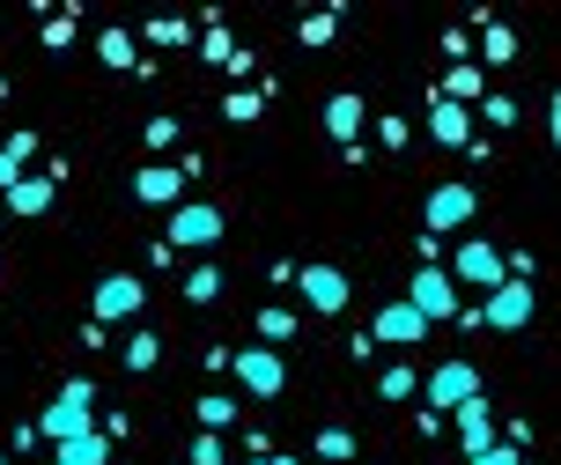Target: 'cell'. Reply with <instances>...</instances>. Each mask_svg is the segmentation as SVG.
Returning a JSON list of instances; mask_svg holds the SVG:
<instances>
[{
    "label": "cell",
    "mask_w": 561,
    "mask_h": 465,
    "mask_svg": "<svg viewBox=\"0 0 561 465\" xmlns=\"http://www.w3.org/2000/svg\"><path fill=\"white\" fill-rule=\"evenodd\" d=\"M89 407H96V392H89V377H75V384H67V392L53 399V407H45V421H37V429H45L53 443L96 436V421H89Z\"/></svg>",
    "instance_id": "cell-1"
},
{
    "label": "cell",
    "mask_w": 561,
    "mask_h": 465,
    "mask_svg": "<svg viewBox=\"0 0 561 465\" xmlns=\"http://www.w3.org/2000/svg\"><path fill=\"white\" fill-rule=\"evenodd\" d=\"M237 384H244L252 399H280V384H288V362H280L274 348H244V355H237Z\"/></svg>",
    "instance_id": "cell-2"
},
{
    "label": "cell",
    "mask_w": 561,
    "mask_h": 465,
    "mask_svg": "<svg viewBox=\"0 0 561 465\" xmlns=\"http://www.w3.org/2000/svg\"><path fill=\"white\" fill-rule=\"evenodd\" d=\"M450 274L466 281V288H488V296H495L503 281H517V274H510V259H503L495 245H466V251H458V266H450Z\"/></svg>",
    "instance_id": "cell-3"
},
{
    "label": "cell",
    "mask_w": 561,
    "mask_h": 465,
    "mask_svg": "<svg viewBox=\"0 0 561 465\" xmlns=\"http://www.w3.org/2000/svg\"><path fill=\"white\" fill-rule=\"evenodd\" d=\"M407 303H414L421 318H458V274H436V266H421L414 288H407Z\"/></svg>",
    "instance_id": "cell-4"
},
{
    "label": "cell",
    "mask_w": 561,
    "mask_h": 465,
    "mask_svg": "<svg viewBox=\"0 0 561 465\" xmlns=\"http://www.w3.org/2000/svg\"><path fill=\"white\" fill-rule=\"evenodd\" d=\"M215 237H222V207H207V200H193V207H178V215H170V245L207 251Z\"/></svg>",
    "instance_id": "cell-5"
},
{
    "label": "cell",
    "mask_w": 561,
    "mask_h": 465,
    "mask_svg": "<svg viewBox=\"0 0 561 465\" xmlns=\"http://www.w3.org/2000/svg\"><path fill=\"white\" fill-rule=\"evenodd\" d=\"M480 399V370L473 362H444L428 370V407H473Z\"/></svg>",
    "instance_id": "cell-6"
},
{
    "label": "cell",
    "mask_w": 561,
    "mask_h": 465,
    "mask_svg": "<svg viewBox=\"0 0 561 465\" xmlns=\"http://www.w3.org/2000/svg\"><path fill=\"white\" fill-rule=\"evenodd\" d=\"M140 303H148V288H140L134 274H112V281H96V326H118V318H140Z\"/></svg>",
    "instance_id": "cell-7"
},
{
    "label": "cell",
    "mask_w": 561,
    "mask_h": 465,
    "mask_svg": "<svg viewBox=\"0 0 561 465\" xmlns=\"http://www.w3.org/2000/svg\"><path fill=\"white\" fill-rule=\"evenodd\" d=\"M525 318H533V288H525V281H503V288L488 296V310H480V326H495V332H517Z\"/></svg>",
    "instance_id": "cell-8"
},
{
    "label": "cell",
    "mask_w": 561,
    "mask_h": 465,
    "mask_svg": "<svg viewBox=\"0 0 561 465\" xmlns=\"http://www.w3.org/2000/svg\"><path fill=\"white\" fill-rule=\"evenodd\" d=\"M421 332H428V318H421L414 303H392V310H377V326H369V340H377V348H414Z\"/></svg>",
    "instance_id": "cell-9"
},
{
    "label": "cell",
    "mask_w": 561,
    "mask_h": 465,
    "mask_svg": "<svg viewBox=\"0 0 561 465\" xmlns=\"http://www.w3.org/2000/svg\"><path fill=\"white\" fill-rule=\"evenodd\" d=\"M296 288H304L310 310H347V274H340V266H304Z\"/></svg>",
    "instance_id": "cell-10"
},
{
    "label": "cell",
    "mask_w": 561,
    "mask_h": 465,
    "mask_svg": "<svg viewBox=\"0 0 561 465\" xmlns=\"http://www.w3.org/2000/svg\"><path fill=\"white\" fill-rule=\"evenodd\" d=\"M466 215H473V192H466V185H436V192H428V207H421L428 237H436V229H458Z\"/></svg>",
    "instance_id": "cell-11"
},
{
    "label": "cell",
    "mask_w": 561,
    "mask_h": 465,
    "mask_svg": "<svg viewBox=\"0 0 561 465\" xmlns=\"http://www.w3.org/2000/svg\"><path fill=\"white\" fill-rule=\"evenodd\" d=\"M178 192H185V170H178V163L134 170V200H178Z\"/></svg>",
    "instance_id": "cell-12"
},
{
    "label": "cell",
    "mask_w": 561,
    "mask_h": 465,
    "mask_svg": "<svg viewBox=\"0 0 561 465\" xmlns=\"http://www.w3.org/2000/svg\"><path fill=\"white\" fill-rule=\"evenodd\" d=\"M0 207H8V215H45V207H53V170H45V178H23Z\"/></svg>",
    "instance_id": "cell-13"
},
{
    "label": "cell",
    "mask_w": 561,
    "mask_h": 465,
    "mask_svg": "<svg viewBox=\"0 0 561 465\" xmlns=\"http://www.w3.org/2000/svg\"><path fill=\"white\" fill-rule=\"evenodd\" d=\"M428 134L450 140V148H473V118H466L458 104H436V111H428Z\"/></svg>",
    "instance_id": "cell-14"
},
{
    "label": "cell",
    "mask_w": 561,
    "mask_h": 465,
    "mask_svg": "<svg viewBox=\"0 0 561 465\" xmlns=\"http://www.w3.org/2000/svg\"><path fill=\"white\" fill-rule=\"evenodd\" d=\"M325 126L340 134V148H355V140H363V97H333V104H325Z\"/></svg>",
    "instance_id": "cell-15"
},
{
    "label": "cell",
    "mask_w": 561,
    "mask_h": 465,
    "mask_svg": "<svg viewBox=\"0 0 561 465\" xmlns=\"http://www.w3.org/2000/svg\"><path fill=\"white\" fill-rule=\"evenodd\" d=\"M458 436H466V458H480V451H488V399H473V407H458Z\"/></svg>",
    "instance_id": "cell-16"
},
{
    "label": "cell",
    "mask_w": 561,
    "mask_h": 465,
    "mask_svg": "<svg viewBox=\"0 0 561 465\" xmlns=\"http://www.w3.org/2000/svg\"><path fill=\"white\" fill-rule=\"evenodd\" d=\"M112 458V436L96 429V436H75V443H59V458L53 465H104Z\"/></svg>",
    "instance_id": "cell-17"
},
{
    "label": "cell",
    "mask_w": 561,
    "mask_h": 465,
    "mask_svg": "<svg viewBox=\"0 0 561 465\" xmlns=\"http://www.w3.org/2000/svg\"><path fill=\"white\" fill-rule=\"evenodd\" d=\"M229 421H237V399H222V392H207V399H199V429L215 436V429H229Z\"/></svg>",
    "instance_id": "cell-18"
},
{
    "label": "cell",
    "mask_w": 561,
    "mask_h": 465,
    "mask_svg": "<svg viewBox=\"0 0 561 465\" xmlns=\"http://www.w3.org/2000/svg\"><path fill=\"white\" fill-rule=\"evenodd\" d=\"M96 53H104V67H134V37H126V30H104Z\"/></svg>",
    "instance_id": "cell-19"
},
{
    "label": "cell",
    "mask_w": 561,
    "mask_h": 465,
    "mask_svg": "<svg viewBox=\"0 0 561 465\" xmlns=\"http://www.w3.org/2000/svg\"><path fill=\"white\" fill-rule=\"evenodd\" d=\"M185 296H193V303H215V296H222V274H215V266H193Z\"/></svg>",
    "instance_id": "cell-20"
},
{
    "label": "cell",
    "mask_w": 561,
    "mask_h": 465,
    "mask_svg": "<svg viewBox=\"0 0 561 465\" xmlns=\"http://www.w3.org/2000/svg\"><path fill=\"white\" fill-rule=\"evenodd\" d=\"M318 458H355V436H347V429H325V436H318Z\"/></svg>",
    "instance_id": "cell-21"
},
{
    "label": "cell",
    "mask_w": 561,
    "mask_h": 465,
    "mask_svg": "<svg viewBox=\"0 0 561 465\" xmlns=\"http://www.w3.org/2000/svg\"><path fill=\"white\" fill-rule=\"evenodd\" d=\"M259 332H266V340H288L296 318H288V310H259Z\"/></svg>",
    "instance_id": "cell-22"
},
{
    "label": "cell",
    "mask_w": 561,
    "mask_h": 465,
    "mask_svg": "<svg viewBox=\"0 0 561 465\" xmlns=\"http://www.w3.org/2000/svg\"><path fill=\"white\" fill-rule=\"evenodd\" d=\"M126 370H156V340L134 332V348H126Z\"/></svg>",
    "instance_id": "cell-23"
},
{
    "label": "cell",
    "mask_w": 561,
    "mask_h": 465,
    "mask_svg": "<svg viewBox=\"0 0 561 465\" xmlns=\"http://www.w3.org/2000/svg\"><path fill=\"white\" fill-rule=\"evenodd\" d=\"M377 392H385V399H407V392H414V370H385Z\"/></svg>",
    "instance_id": "cell-24"
},
{
    "label": "cell",
    "mask_w": 561,
    "mask_h": 465,
    "mask_svg": "<svg viewBox=\"0 0 561 465\" xmlns=\"http://www.w3.org/2000/svg\"><path fill=\"white\" fill-rule=\"evenodd\" d=\"M222 118H237V126H252V118H259V97H244V89H237V97L222 104Z\"/></svg>",
    "instance_id": "cell-25"
},
{
    "label": "cell",
    "mask_w": 561,
    "mask_h": 465,
    "mask_svg": "<svg viewBox=\"0 0 561 465\" xmlns=\"http://www.w3.org/2000/svg\"><path fill=\"white\" fill-rule=\"evenodd\" d=\"M466 465H525V458H517L510 443H488V451H480V458H466Z\"/></svg>",
    "instance_id": "cell-26"
},
{
    "label": "cell",
    "mask_w": 561,
    "mask_h": 465,
    "mask_svg": "<svg viewBox=\"0 0 561 465\" xmlns=\"http://www.w3.org/2000/svg\"><path fill=\"white\" fill-rule=\"evenodd\" d=\"M23 185V163H15V156H8V148H0V200H8V192Z\"/></svg>",
    "instance_id": "cell-27"
},
{
    "label": "cell",
    "mask_w": 561,
    "mask_h": 465,
    "mask_svg": "<svg viewBox=\"0 0 561 465\" xmlns=\"http://www.w3.org/2000/svg\"><path fill=\"white\" fill-rule=\"evenodd\" d=\"M488 59H517V53H510V30L503 23H488Z\"/></svg>",
    "instance_id": "cell-28"
},
{
    "label": "cell",
    "mask_w": 561,
    "mask_h": 465,
    "mask_svg": "<svg viewBox=\"0 0 561 465\" xmlns=\"http://www.w3.org/2000/svg\"><path fill=\"white\" fill-rule=\"evenodd\" d=\"M193 465H222V443H215V436H193Z\"/></svg>",
    "instance_id": "cell-29"
},
{
    "label": "cell",
    "mask_w": 561,
    "mask_h": 465,
    "mask_svg": "<svg viewBox=\"0 0 561 465\" xmlns=\"http://www.w3.org/2000/svg\"><path fill=\"white\" fill-rule=\"evenodd\" d=\"M547 111H554V118H547V126H554V148H561V97H554V104H547Z\"/></svg>",
    "instance_id": "cell-30"
},
{
    "label": "cell",
    "mask_w": 561,
    "mask_h": 465,
    "mask_svg": "<svg viewBox=\"0 0 561 465\" xmlns=\"http://www.w3.org/2000/svg\"><path fill=\"white\" fill-rule=\"evenodd\" d=\"M259 465H296V458H259Z\"/></svg>",
    "instance_id": "cell-31"
},
{
    "label": "cell",
    "mask_w": 561,
    "mask_h": 465,
    "mask_svg": "<svg viewBox=\"0 0 561 465\" xmlns=\"http://www.w3.org/2000/svg\"><path fill=\"white\" fill-rule=\"evenodd\" d=\"M0 465H8V458H0Z\"/></svg>",
    "instance_id": "cell-32"
}]
</instances>
